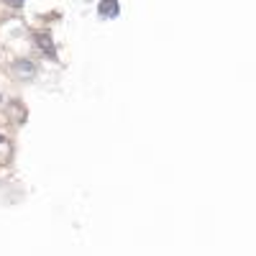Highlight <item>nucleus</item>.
I'll list each match as a JSON object with an SVG mask.
<instances>
[{"mask_svg":"<svg viewBox=\"0 0 256 256\" xmlns=\"http://www.w3.org/2000/svg\"><path fill=\"white\" fill-rule=\"evenodd\" d=\"M8 3H10V6H20V3H24V0H8Z\"/></svg>","mask_w":256,"mask_h":256,"instance_id":"obj_4","label":"nucleus"},{"mask_svg":"<svg viewBox=\"0 0 256 256\" xmlns=\"http://www.w3.org/2000/svg\"><path fill=\"white\" fill-rule=\"evenodd\" d=\"M16 72L24 74V77H31V74H34V64L26 62V59H24V62H16Z\"/></svg>","mask_w":256,"mask_h":256,"instance_id":"obj_3","label":"nucleus"},{"mask_svg":"<svg viewBox=\"0 0 256 256\" xmlns=\"http://www.w3.org/2000/svg\"><path fill=\"white\" fill-rule=\"evenodd\" d=\"M36 41H38V46L44 49V54H46L49 59H54V56H56L54 41H52V36H49V34H38V36H36Z\"/></svg>","mask_w":256,"mask_h":256,"instance_id":"obj_1","label":"nucleus"},{"mask_svg":"<svg viewBox=\"0 0 256 256\" xmlns=\"http://www.w3.org/2000/svg\"><path fill=\"white\" fill-rule=\"evenodd\" d=\"M100 16H108V18L118 16V0H102L100 3Z\"/></svg>","mask_w":256,"mask_h":256,"instance_id":"obj_2","label":"nucleus"}]
</instances>
